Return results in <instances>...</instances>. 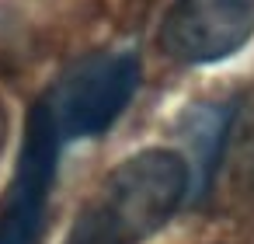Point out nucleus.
Here are the masks:
<instances>
[{
	"mask_svg": "<svg viewBox=\"0 0 254 244\" xmlns=\"http://www.w3.org/2000/svg\"><path fill=\"white\" fill-rule=\"evenodd\" d=\"M185 192L188 164L174 150H143L108 174L94 206L126 244H136L174 216Z\"/></svg>",
	"mask_w": 254,
	"mask_h": 244,
	"instance_id": "obj_1",
	"label": "nucleus"
},
{
	"mask_svg": "<svg viewBox=\"0 0 254 244\" xmlns=\"http://www.w3.org/2000/svg\"><path fill=\"white\" fill-rule=\"evenodd\" d=\"M139 87V60L129 53L84 60L49 101L60 136H98L129 105Z\"/></svg>",
	"mask_w": 254,
	"mask_h": 244,
	"instance_id": "obj_2",
	"label": "nucleus"
},
{
	"mask_svg": "<svg viewBox=\"0 0 254 244\" xmlns=\"http://www.w3.org/2000/svg\"><path fill=\"white\" fill-rule=\"evenodd\" d=\"M254 35V0H174L157 42L178 63H216Z\"/></svg>",
	"mask_w": 254,
	"mask_h": 244,
	"instance_id": "obj_3",
	"label": "nucleus"
},
{
	"mask_svg": "<svg viewBox=\"0 0 254 244\" xmlns=\"http://www.w3.org/2000/svg\"><path fill=\"white\" fill-rule=\"evenodd\" d=\"M60 129L53 119L49 101H39L28 115V136L18 161L14 185L0 209V244H35L42 230V209L56 171Z\"/></svg>",
	"mask_w": 254,
	"mask_h": 244,
	"instance_id": "obj_4",
	"label": "nucleus"
},
{
	"mask_svg": "<svg viewBox=\"0 0 254 244\" xmlns=\"http://www.w3.org/2000/svg\"><path fill=\"white\" fill-rule=\"evenodd\" d=\"M63 244H126V241L112 230V223L101 216V209L91 206V209H84L80 220L70 227V234H66Z\"/></svg>",
	"mask_w": 254,
	"mask_h": 244,
	"instance_id": "obj_5",
	"label": "nucleus"
},
{
	"mask_svg": "<svg viewBox=\"0 0 254 244\" xmlns=\"http://www.w3.org/2000/svg\"><path fill=\"white\" fill-rule=\"evenodd\" d=\"M4 140H7V112L0 105V150H4Z\"/></svg>",
	"mask_w": 254,
	"mask_h": 244,
	"instance_id": "obj_6",
	"label": "nucleus"
}]
</instances>
